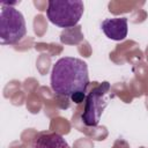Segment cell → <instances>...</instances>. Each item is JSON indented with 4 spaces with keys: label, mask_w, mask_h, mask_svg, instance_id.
<instances>
[{
    "label": "cell",
    "mask_w": 148,
    "mask_h": 148,
    "mask_svg": "<svg viewBox=\"0 0 148 148\" xmlns=\"http://www.w3.org/2000/svg\"><path fill=\"white\" fill-rule=\"evenodd\" d=\"M88 84V66L83 60L74 57H62L53 65L51 88L57 95L71 98L76 92H86Z\"/></svg>",
    "instance_id": "cell-1"
},
{
    "label": "cell",
    "mask_w": 148,
    "mask_h": 148,
    "mask_svg": "<svg viewBox=\"0 0 148 148\" xmlns=\"http://www.w3.org/2000/svg\"><path fill=\"white\" fill-rule=\"evenodd\" d=\"M84 12L81 0H50L46 15L51 23L60 28H72L76 25Z\"/></svg>",
    "instance_id": "cell-2"
},
{
    "label": "cell",
    "mask_w": 148,
    "mask_h": 148,
    "mask_svg": "<svg viewBox=\"0 0 148 148\" xmlns=\"http://www.w3.org/2000/svg\"><path fill=\"white\" fill-rule=\"evenodd\" d=\"M27 34L25 20L22 13L10 5L2 2L0 12V40L1 44H16Z\"/></svg>",
    "instance_id": "cell-3"
},
{
    "label": "cell",
    "mask_w": 148,
    "mask_h": 148,
    "mask_svg": "<svg viewBox=\"0 0 148 148\" xmlns=\"http://www.w3.org/2000/svg\"><path fill=\"white\" fill-rule=\"evenodd\" d=\"M110 90V83L104 81L91 89L84 101V109L81 116L86 126H97L104 109L108 105L105 95Z\"/></svg>",
    "instance_id": "cell-4"
},
{
    "label": "cell",
    "mask_w": 148,
    "mask_h": 148,
    "mask_svg": "<svg viewBox=\"0 0 148 148\" xmlns=\"http://www.w3.org/2000/svg\"><path fill=\"white\" fill-rule=\"evenodd\" d=\"M101 28L105 36L112 40H124L127 36V18L126 17H112L103 20Z\"/></svg>",
    "instance_id": "cell-5"
},
{
    "label": "cell",
    "mask_w": 148,
    "mask_h": 148,
    "mask_svg": "<svg viewBox=\"0 0 148 148\" xmlns=\"http://www.w3.org/2000/svg\"><path fill=\"white\" fill-rule=\"evenodd\" d=\"M32 148H69V146L59 133L40 132L35 136Z\"/></svg>",
    "instance_id": "cell-6"
},
{
    "label": "cell",
    "mask_w": 148,
    "mask_h": 148,
    "mask_svg": "<svg viewBox=\"0 0 148 148\" xmlns=\"http://www.w3.org/2000/svg\"><path fill=\"white\" fill-rule=\"evenodd\" d=\"M86 92H76V94H74L72 97H71V99L74 102V103H76V104H80V103H82V102H84L86 101Z\"/></svg>",
    "instance_id": "cell-7"
}]
</instances>
